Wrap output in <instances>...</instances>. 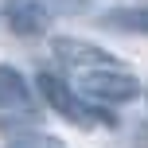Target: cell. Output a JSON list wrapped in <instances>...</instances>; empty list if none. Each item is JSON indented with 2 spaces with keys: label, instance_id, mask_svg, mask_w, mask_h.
<instances>
[{
  "label": "cell",
  "instance_id": "3957f363",
  "mask_svg": "<svg viewBox=\"0 0 148 148\" xmlns=\"http://www.w3.org/2000/svg\"><path fill=\"white\" fill-rule=\"evenodd\" d=\"M51 51L59 55L66 66H78V70H101V66H117V59H113L109 51H101V47L86 43V39H70V35L51 39Z\"/></svg>",
  "mask_w": 148,
  "mask_h": 148
},
{
  "label": "cell",
  "instance_id": "8992f818",
  "mask_svg": "<svg viewBox=\"0 0 148 148\" xmlns=\"http://www.w3.org/2000/svg\"><path fill=\"white\" fill-rule=\"evenodd\" d=\"M101 23H109L117 31H140V35H148V4L144 8H113V12H105Z\"/></svg>",
  "mask_w": 148,
  "mask_h": 148
},
{
  "label": "cell",
  "instance_id": "7a4b0ae2",
  "mask_svg": "<svg viewBox=\"0 0 148 148\" xmlns=\"http://www.w3.org/2000/svg\"><path fill=\"white\" fill-rule=\"evenodd\" d=\"M78 90L97 105H125V101H136L140 82L121 66H101V70H82Z\"/></svg>",
  "mask_w": 148,
  "mask_h": 148
},
{
  "label": "cell",
  "instance_id": "6da1fadb",
  "mask_svg": "<svg viewBox=\"0 0 148 148\" xmlns=\"http://www.w3.org/2000/svg\"><path fill=\"white\" fill-rule=\"evenodd\" d=\"M35 86H39V94H43V101L51 105L59 117H66V121H74V125H82V129H97V125L113 129V125H117V117H113L109 109H101V105H86L82 97H74V90L59 78V74H39Z\"/></svg>",
  "mask_w": 148,
  "mask_h": 148
},
{
  "label": "cell",
  "instance_id": "5b68a950",
  "mask_svg": "<svg viewBox=\"0 0 148 148\" xmlns=\"http://www.w3.org/2000/svg\"><path fill=\"white\" fill-rule=\"evenodd\" d=\"M47 8L39 4V0H12V4L4 8V23L16 31V35L31 39V35H43L47 31Z\"/></svg>",
  "mask_w": 148,
  "mask_h": 148
},
{
  "label": "cell",
  "instance_id": "277c9868",
  "mask_svg": "<svg viewBox=\"0 0 148 148\" xmlns=\"http://www.w3.org/2000/svg\"><path fill=\"white\" fill-rule=\"evenodd\" d=\"M35 109V97H31V86L16 66L0 62V113H31Z\"/></svg>",
  "mask_w": 148,
  "mask_h": 148
}]
</instances>
